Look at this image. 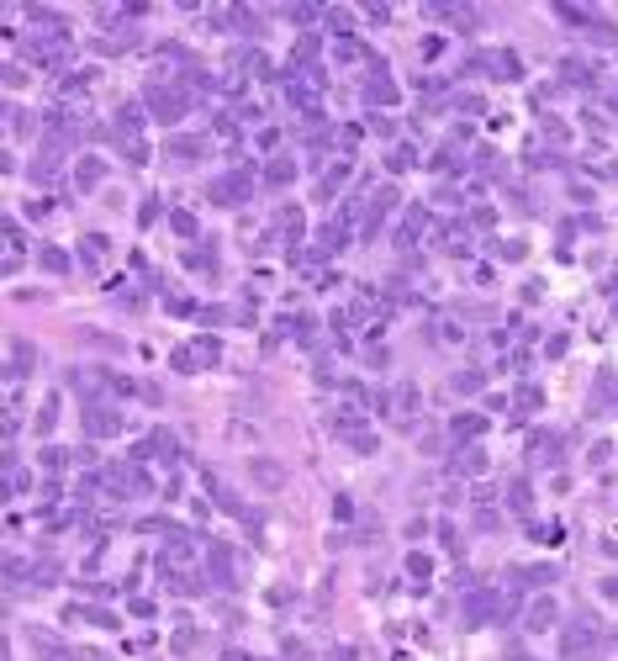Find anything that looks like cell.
Returning <instances> with one entry per match:
<instances>
[{"label": "cell", "mask_w": 618, "mask_h": 661, "mask_svg": "<svg viewBox=\"0 0 618 661\" xmlns=\"http://www.w3.org/2000/svg\"><path fill=\"white\" fill-rule=\"evenodd\" d=\"M487 429V423L475 418V413H465V418H454V439H475V434Z\"/></svg>", "instance_id": "cell-4"}, {"label": "cell", "mask_w": 618, "mask_h": 661, "mask_svg": "<svg viewBox=\"0 0 618 661\" xmlns=\"http://www.w3.org/2000/svg\"><path fill=\"white\" fill-rule=\"evenodd\" d=\"M53 418H59V397H48V402H43V413H37V434L53 429Z\"/></svg>", "instance_id": "cell-7"}, {"label": "cell", "mask_w": 618, "mask_h": 661, "mask_svg": "<svg viewBox=\"0 0 618 661\" xmlns=\"http://www.w3.org/2000/svg\"><path fill=\"white\" fill-rule=\"evenodd\" d=\"M74 175H80V185L90 191V185L101 180V175H106V164H101V159H80V169H74Z\"/></svg>", "instance_id": "cell-3"}, {"label": "cell", "mask_w": 618, "mask_h": 661, "mask_svg": "<svg viewBox=\"0 0 618 661\" xmlns=\"http://www.w3.org/2000/svg\"><path fill=\"white\" fill-rule=\"evenodd\" d=\"M549 613H555V609H549V598H539V603H534V613H529V625L545 630V625H549Z\"/></svg>", "instance_id": "cell-8"}, {"label": "cell", "mask_w": 618, "mask_h": 661, "mask_svg": "<svg viewBox=\"0 0 618 661\" xmlns=\"http://www.w3.org/2000/svg\"><path fill=\"white\" fill-rule=\"evenodd\" d=\"M249 476L254 481H259V487H264V492H275V487H285V466H280V460H249Z\"/></svg>", "instance_id": "cell-1"}, {"label": "cell", "mask_w": 618, "mask_h": 661, "mask_svg": "<svg viewBox=\"0 0 618 661\" xmlns=\"http://www.w3.org/2000/svg\"><path fill=\"white\" fill-rule=\"evenodd\" d=\"M291 175H296V159H275L270 164V185H285Z\"/></svg>", "instance_id": "cell-6"}, {"label": "cell", "mask_w": 618, "mask_h": 661, "mask_svg": "<svg viewBox=\"0 0 618 661\" xmlns=\"http://www.w3.org/2000/svg\"><path fill=\"white\" fill-rule=\"evenodd\" d=\"M43 264H48V270H69V260H64V249H43Z\"/></svg>", "instance_id": "cell-9"}, {"label": "cell", "mask_w": 618, "mask_h": 661, "mask_svg": "<svg viewBox=\"0 0 618 661\" xmlns=\"http://www.w3.org/2000/svg\"><path fill=\"white\" fill-rule=\"evenodd\" d=\"M117 429V413H106V408H90V434H111Z\"/></svg>", "instance_id": "cell-5"}, {"label": "cell", "mask_w": 618, "mask_h": 661, "mask_svg": "<svg viewBox=\"0 0 618 661\" xmlns=\"http://www.w3.org/2000/svg\"><path fill=\"white\" fill-rule=\"evenodd\" d=\"M148 106H154V117H164V122H175V117H180V111H185V101H180V96H175V90H159V85H154V90H148Z\"/></svg>", "instance_id": "cell-2"}]
</instances>
